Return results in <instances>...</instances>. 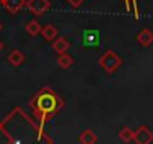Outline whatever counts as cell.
Wrapping results in <instances>:
<instances>
[{
	"instance_id": "9",
	"label": "cell",
	"mask_w": 153,
	"mask_h": 144,
	"mask_svg": "<svg viewBox=\"0 0 153 144\" xmlns=\"http://www.w3.org/2000/svg\"><path fill=\"white\" fill-rule=\"evenodd\" d=\"M8 62H9V65H12V66L17 68V66H20V65H23V63L26 62V56H24L20 50H14V51L9 53Z\"/></svg>"
},
{
	"instance_id": "17",
	"label": "cell",
	"mask_w": 153,
	"mask_h": 144,
	"mask_svg": "<svg viewBox=\"0 0 153 144\" xmlns=\"http://www.w3.org/2000/svg\"><path fill=\"white\" fill-rule=\"evenodd\" d=\"M2 50H3V44H2V42H0V51H2Z\"/></svg>"
},
{
	"instance_id": "6",
	"label": "cell",
	"mask_w": 153,
	"mask_h": 144,
	"mask_svg": "<svg viewBox=\"0 0 153 144\" xmlns=\"http://www.w3.org/2000/svg\"><path fill=\"white\" fill-rule=\"evenodd\" d=\"M83 45H86V47H98L99 45V32L98 30H86V32H83Z\"/></svg>"
},
{
	"instance_id": "10",
	"label": "cell",
	"mask_w": 153,
	"mask_h": 144,
	"mask_svg": "<svg viewBox=\"0 0 153 144\" xmlns=\"http://www.w3.org/2000/svg\"><path fill=\"white\" fill-rule=\"evenodd\" d=\"M41 35H42V38L45 39V41H53L56 36H57V29H56V26L54 24H45V26H42V29H41Z\"/></svg>"
},
{
	"instance_id": "12",
	"label": "cell",
	"mask_w": 153,
	"mask_h": 144,
	"mask_svg": "<svg viewBox=\"0 0 153 144\" xmlns=\"http://www.w3.org/2000/svg\"><path fill=\"white\" fill-rule=\"evenodd\" d=\"M57 65H59L62 69H69V68L74 65V57L69 56L68 53H62V54H59V57H57Z\"/></svg>"
},
{
	"instance_id": "4",
	"label": "cell",
	"mask_w": 153,
	"mask_h": 144,
	"mask_svg": "<svg viewBox=\"0 0 153 144\" xmlns=\"http://www.w3.org/2000/svg\"><path fill=\"white\" fill-rule=\"evenodd\" d=\"M134 141L137 144H149L153 141V132L147 126H140L137 131H134Z\"/></svg>"
},
{
	"instance_id": "14",
	"label": "cell",
	"mask_w": 153,
	"mask_h": 144,
	"mask_svg": "<svg viewBox=\"0 0 153 144\" xmlns=\"http://www.w3.org/2000/svg\"><path fill=\"white\" fill-rule=\"evenodd\" d=\"M119 138L123 141V143H129V141H134V131L128 126H125L120 132H119Z\"/></svg>"
},
{
	"instance_id": "16",
	"label": "cell",
	"mask_w": 153,
	"mask_h": 144,
	"mask_svg": "<svg viewBox=\"0 0 153 144\" xmlns=\"http://www.w3.org/2000/svg\"><path fill=\"white\" fill-rule=\"evenodd\" d=\"M131 3L135 6V9H137V3H135V0H125V5H126V9L128 11H131ZM137 12H138V9H137Z\"/></svg>"
},
{
	"instance_id": "7",
	"label": "cell",
	"mask_w": 153,
	"mask_h": 144,
	"mask_svg": "<svg viewBox=\"0 0 153 144\" xmlns=\"http://www.w3.org/2000/svg\"><path fill=\"white\" fill-rule=\"evenodd\" d=\"M137 42L141 47H150L153 44V32L149 29H143L140 33H137Z\"/></svg>"
},
{
	"instance_id": "11",
	"label": "cell",
	"mask_w": 153,
	"mask_h": 144,
	"mask_svg": "<svg viewBox=\"0 0 153 144\" xmlns=\"http://www.w3.org/2000/svg\"><path fill=\"white\" fill-rule=\"evenodd\" d=\"M78 141L83 143V144H95V143L98 141V137H96V134H95L92 129H84V131L80 134Z\"/></svg>"
},
{
	"instance_id": "1",
	"label": "cell",
	"mask_w": 153,
	"mask_h": 144,
	"mask_svg": "<svg viewBox=\"0 0 153 144\" xmlns=\"http://www.w3.org/2000/svg\"><path fill=\"white\" fill-rule=\"evenodd\" d=\"M29 104L33 111V116L41 122V125H44L45 122H48L50 119L57 116L65 107L63 99L50 86H44L30 99Z\"/></svg>"
},
{
	"instance_id": "3",
	"label": "cell",
	"mask_w": 153,
	"mask_h": 144,
	"mask_svg": "<svg viewBox=\"0 0 153 144\" xmlns=\"http://www.w3.org/2000/svg\"><path fill=\"white\" fill-rule=\"evenodd\" d=\"M26 6L33 15L41 17L50 9L51 3H50V0H27Z\"/></svg>"
},
{
	"instance_id": "2",
	"label": "cell",
	"mask_w": 153,
	"mask_h": 144,
	"mask_svg": "<svg viewBox=\"0 0 153 144\" xmlns=\"http://www.w3.org/2000/svg\"><path fill=\"white\" fill-rule=\"evenodd\" d=\"M99 66L107 72V74H114V72L122 66V63H123V60H122V57L120 56H117L113 50H108V51H105L101 57H99Z\"/></svg>"
},
{
	"instance_id": "8",
	"label": "cell",
	"mask_w": 153,
	"mask_h": 144,
	"mask_svg": "<svg viewBox=\"0 0 153 144\" xmlns=\"http://www.w3.org/2000/svg\"><path fill=\"white\" fill-rule=\"evenodd\" d=\"M53 50L57 53V54H62V53H66L68 50H69V41L66 39V38H63V36H60V38H54L53 39Z\"/></svg>"
},
{
	"instance_id": "15",
	"label": "cell",
	"mask_w": 153,
	"mask_h": 144,
	"mask_svg": "<svg viewBox=\"0 0 153 144\" xmlns=\"http://www.w3.org/2000/svg\"><path fill=\"white\" fill-rule=\"evenodd\" d=\"M65 2H68V5H71L72 8H80L86 0H65Z\"/></svg>"
},
{
	"instance_id": "18",
	"label": "cell",
	"mask_w": 153,
	"mask_h": 144,
	"mask_svg": "<svg viewBox=\"0 0 153 144\" xmlns=\"http://www.w3.org/2000/svg\"><path fill=\"white\" fill-rule=\"evenodd\" d=\"M3 29V26H2V23H0V30H2Z\"/></svg>"
},
{
	"instance_id": "13",
	"label": "cell",
	"mask_w": 153,
	"mask_h": 144,
	"mask_svg": "<svg viewBox=\"0 0 153 144\" xmlns=\"http://www.w3.org/2000/svg\"><path fill=\"white\" fill-rule=\"evenodd\" d=\"M41 29H42V26H41L36 20H30V21L26 24V32H27L32 38L41 35Z\"/></svg>"
},
{
	"instance_id": "5",
	"label": "cell",
	"mask_w": 153,
	"mask_h": 144,
	"mask_svg": "<svg viewBox=\"0 0 153 144\" xmlns=\"http://www.w3.org/2000/svg\"><path fill=\"white\" fill-rule=\"evenodd\" d=\"M26 2L27 0H0V5H2L9 14L15 15L26 6Z\"/></svg>"
}]
</instances>
